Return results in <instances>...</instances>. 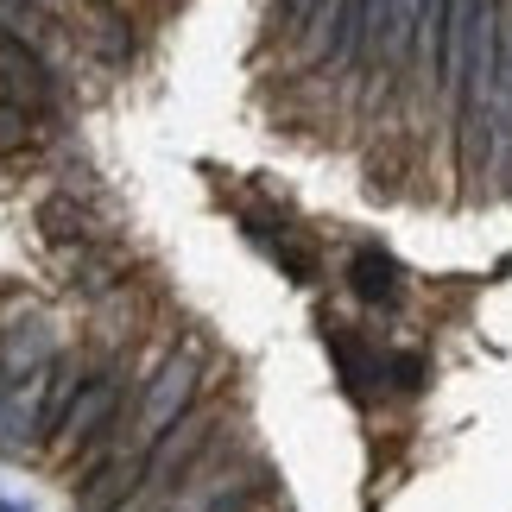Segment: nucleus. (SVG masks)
Returning a JSON list of instances; mask_svg holds the SVG:
<instances>
[{
  "mask_svg": "<svg viewBox=\"0 0 512 512\" xmlns=\"http://www.w3.org/2000/svg\"><path fill=\"white\" fill-rule=\"evenodd\" d=\"M215 443H222V405H196L190 418H177L165 437L146 449V494L177 500V494H184V481L209 462Z\"/></svg>",
  "mask_w": 512,
  "mask_h": 512,
  "instance_id": "obj_2",
  "label": "nucleus"
},
{
  "mask_svg": "<svg viewBox=\"0 0 512 512\" xmlns=\"http://www.w3.org/2000/svg\"><path fill=\"white\" fill-rule=\"evenodd\" d=\"M424 380H430V361L418 348H392L386 354V392H405L411 399V392H424Z\"/></svg>",
  "mask_w": 512,
  "mask_h": 512,
  "instance_id": "obj_15",
  "label": "nucleus"
},
{
  "mask_svg": "<svg viewBox=\"0 0 512 512\" xmlns=\"http://www.w3.org/2000/svg\"><path fill=\"white\" fill-rule=\"evenodd\" d=\"M418 19H424V0H386L380 38H373V64H380V76H411V45H418Z\"/></svg>",
  "mask_w": 512,
  "mask_h": 512,
  "instance_id": "obj_8",
  "label": "nucleus"
},
{
  "mask_svg": "<svg viewBox=\"0 0 512 512\" xmlns=\"http://www.w3.org/2000/svg\"><path fill=\"white\" fill-rule=\"evenodd\" d=\"M323 342H329V354H336V373H342V392L348 399H373V392L386 386V354H373L361 336H354L348 323H336V317H323Z\"/></svg>",
  "mask_w": 512,
  "mask_h": 512,
  "instance_id": "obj_6",
  "label": "nucleus"
},
{
  "mask_svg": "<svg viewBox=\"0 0 512 512\" xmlns=\"http://www.w3.org/2000/svg\"><path fill=\"white\" fill-rule=\"evenodd\" d=\"M64 266H70V291H83V298H114L121 285H133L127 279V253L121 247H83V253H64Z\"/></svg>",
  "mask_w": 512,
  "mask_h": 512,
  "instance_id": "obj_10",
  "label": "nucleus"
},
{
  "mask_svg": "<svg viewBox=\"0 0 512 512\" xmlns=\"http://www.w3.org/2000/svg\"><path fill=\"white\" fill-rule=\"evenodd\" d=\"M203 373H209V361H203L196 342L171 348L165 361L152 367V380L140 386V399H133V443L152 449L177 418H190V411L203 405Z\"/></svg>",
  "mask_w": 512,
  "mask_h": 512,
  "instance_id": "obj_1",
  "label": "nucleus"
},
{
  "mask_svg": "<svg viewBox=\"0 0 512 512\" xmlns=\"http://www.w3.org/2000/svg\"><path fill=\"white\" fill-rule=\"evenodd\" d=\"M272 260H279V272H285V279H298V285H310V279L323 272L317 247L298 241V234H279V241H272Z\"/></svg>",
  "mask_w": 512,
  "mask_h": 512,
  "instance_id": "obj_14",
  "label": "nucleus"
},
{
  "mask_svg": "<svg viewBox=\"0 0 512 512\" xmlns=\"http://www.w3.org/2000/svg\"><path fill=\"white\" fill-rule=\"evenodd\" d=\"M32 222H38V241L57 247V253H83V247H102V241H108L102 215H95L76 190H51V196H38Z\"/></svg>",
  "mask_w": 512,
  "mask_h": 512,
  "instance_id": "obj_5",
  "label": "nucleus"
},
{
  "mask_svg": "<svg viewBox=\"0 0 512 512\" xmlns=\"http://www.w3.org/2000/svg\"><path fill=\"white\" fill-rule=\"evenodd\" d=\"M260 506V481H241V487H228L222 500H209L203 512H253Z\"/></svg>",
  "mask_w": 512,
  "mask_h": 512,
  "instance_id": "obj_17",
  "label": "nucleus"
},
{
  "mask_svg": "<svg viewBox=\"0 0 512 512\" xmlns=\"http://www.w3.org/2000/svg\"><path fill=\"white\" fill-rule=\"evenodd\" d=\"M38 7H57V0H38Z\"/></svg>",
  "mask_w": 512,
  "mask_h": 512,
  "instance_id": "obj_18",
  "label": "nucleus"
},
{
  "mask_svg": "<svg viewBox=\"0 0 512 512\" xmlns=\"http://www.w3.org/2000/svg\"><path fill=\"white\" fill-rule=\"evenodd\" d=\"M323 7H329V0H272V32L298 45V38L310 32V19H317Z\"/></svg>",
  "mask_w": 512,
  "mask_h": 512,
  "instance_id": "obj_16",
  "label": "nucleus"
},
{
  "mask_svg": "<svg viewBox=\"0 0 512 512\" xmlns=\"http://www.w3.org/2000/svg\"><path fill=\"white\" fill-rule=\"evenodd\" d=\"M83 45H89L95 57H102V64H127L140 38H133V19H127L121 7L95 0V7H89V19H83Z\"/></svg>",
  "mask_w": 512,
  "mask_h": 512,
  "instance_id": "obj_12",
  "label": "nucleus"
},
{
  "mask_svg": "<svg viewBox=\"0 0 512 512\" xmlns=\"http://www.w3.org/2000/svg\"><path fill=\"white\" fill-rule=\"evenodd\" d=\"M127 380H121V361H102V367H95L89 373V386L83 392H76V405H70V418H64V430H57V456H64V462H76V456H83V449L95 443V437H108V430L114 424H121L127 418Z\"/></svg>",
  "mask_w": 512,
  "mask_h": 512,
  "instance_id": "obj_3",
  "label": "nucleus"
},
{
  "mask_svg": "<svg viewBox=\"0 0 512 512\" xmlns=\"http://www.w3.org/2000/svg\"><path fill=\"white\" fill-rule=\"evenodd\" d=\"M32 140H45V127H38V108H26V102H0V152H26Z\"/></svg>",
  "mask_w": 512,
  "mask_h": 512,
  "instance_id": "obj_13",
  "label": "nucleus"
},
{
  "mask_svg": "<svg viewBox=\"0 0 512 512\" xmlns=\"http://www.w3.org/2000/svg\"><path fill=\"white\" fill-rule=\"evenodd\" d=\"M348 291L361 304H380V310H399L405 304V272H399V260L392 253H380V247H361L348 260Z\"/></svg>",
  "mask_w": 512,
  "mask_h": 512,
  "instance_id": "obj_9",
  "label": "nucleus"
},
{
  "mask_svg": "<svg viewBox=\"0 0 512 512\" xmlns=\"http://www.w3.org/2000/svg\"><path fill=\"white\" fill-rule=\"evenodd\" d=\"M140 487H146V449L133 443V449H121L114 462H102L83 487H76V512H121Z\"/></svg>",
  "mask_w": 512,
  "mask_h": 512,
  "instance_id": "obj_7",
  "label": "nucleus"
},
{
  "mask_svg": "<svg viewBox=\"0 0 512 512\" xmlns=\"http://www.w3.org/2000/svg\"><path fill=\"white\" fill-rule=\"evenodd\" d=\"M51 361H57V348H51V323H45V310H19V317L0 323V399L26 392Z\"/></svg>",
  "mask_w": 512,
  "mask_h": 512,
  "instance_id": "obj_4",
  "label": "nucleus"
},
{
  "mask_svg": "<svg viewBox=\"0 0 512 512\" xmlns=\"http://www.w3.org/2000/svg\"><path fill=\"white\" fill-rule=\"evenodd\" d=\"M140 317H146V291H140V285H121L114 298H102V304H95V336H102L108 361L121 354V342H133V336H140Z\"/></svg>",
  "mask_w": 512,
  "mask_h": 512,
  "instance_id": "obj_11",
  "label": "nucleus"
}]
</instances>
